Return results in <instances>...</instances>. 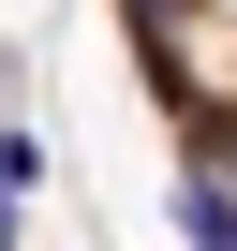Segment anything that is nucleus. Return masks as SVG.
<instances>
[{
	"label": "nucleus",
	"mask_w": 237,
	"mask_h": 251,
	"mask_svg": "<svg viewBox=\"0 0 237 251\" xmlns=\"http://www.w3.org/2000/svg\"><path fill=\"white\" fill-rule=\"evenodd\" d=\"M0 251H15V177H0Z\"/></svg>",
	"instance_id": "f257e3e1"
}]
</instances>
